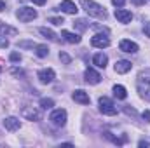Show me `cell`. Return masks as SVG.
I'll use <instances>...</instances> for the list:
<instances>
[{"instance_id":"1","label":"cell","mask_w":150,"mask_h":148,"mask_svg":"<svg viewBox=\"0 0 150 148\" xmlns=\"http://www.w3.org/2000/svg\"><path fill=\"white\" fill-rule=\"evenodd\" d=\"M80 5L84 7V11H86L89 16L98 18V19H107V11H105L100 4H96V2H93V0H80Z\"/></svg>"},{"instance_id":"2","label":"cell","mask_w":150,"mask_h":148,"mask_svg":"<svg viewBox=\"0 0 150 148\" xmlns=\"http://www.w3.org/2000/svg\"><path fill=\"white\" fill-rule=\"evenodd\" d=\"M136 85H138V92L143 99L150 101V70H145L138 75V80H136Z\"/></svg>"},{"instance_id":"3","label":"cell","mask_w":150,"mask_h":148,"mask_svg":"<svg viewBox=\"0 0 150 148\" xmlns=\"http://www.w3.org/2000/svg\"><path fill=\"white\" fill-rule=\"evenodd\" d=\"M98 105H100V111L103 115H115L117 113V108H115L113 101L110 98H107V96H101L100 101H98Z\"/></svg>"},{"instance_id":"4","label":"cell","mask_w":150,"mask_h":148,"mask_svg":"<svg viewBox=\"0 0 150 148\" xmlns=\"http://www.w3.org/2000/svg\"><path fill=\"white\" fill-rule=\"evenodd\" d=\"M16 18L19 21H23V23H28V21H33L37 18V11L32 9V7H21V9H18Z\"/></svg>"},{"instance_id":"5","label":"cell","mask_w":150,"mask_h":148,"mask_svg":"<svg viewBox=\"0 0 150 148\" xmlns=\"http://www.w3.org/2000/svg\"><path fill=\"white\" fill-rule=\"evenodd\" d=\"M49 120H51L52 125H56V127H63V125L67 124V111L63 110V108H58V110H54L52 113H51Z\"/></svg>"},{"instance_id":"6","label":"cell","mask_w":150,"mask_h":148,"mask_svg":"<svg viewBox=\"0 0 150 148\" xmlns=\"http://www.w3.org/2000/svg\"><path fill=\"white\" fill-rule=\"evenodd\" d=\"M91 45L93 47H98V49H103V47H108L110 45V38L103 33H96L94 37L91 38Z\"/></svg>"},{"instance_id":"7","label":"cell","mask_w":150,"mask_h":148,"mask_svg":"<svg viewBox=\"0 0 150 148\" xmlns=\"http://www.w3.org/2000/svg\"><path fill=\"white\" fill-rule=\"evenodd\" d=\"M37 77H38V80H40L42 84H51V82L56 78V73H54L52 68H44V70L38 72Z\"/></svg>"},{"instance_id":"8","label":"cell","mask_w":150,"mask_h":148,"mask_svg":"<svg viewBox=\"0 0 150 148\" xmlns=\"http://www.w3.org/2000/svg\"><path fill=\"white\" fill-rule=\"evenodd\" d=\"M4 127L9 131V132H14V131H18L19 127H21V122H19V118H16V117H7V118H4Z\"/></svg>"},{"instance_id":"9","label":"cell","mask_w":150,"mask_h":148,"mask_svg":"<svg viewBox=\"0 0 150 148\" xmlns=\"http://www.w3.org/2000/svg\"><path fill=\"white\" fill-rule=\"evenodd\" d=\"M84 77H86V82L91 84V85H96V84L101 82V75L98 73L96 70H93V68H87L86 73H84Z\"/></svg>"},{"instance_id":"10","label":"cell","mask_w":150,"mask_h":148,"mask_svg":"<svg viewBox=\"0 0 150 148\" xmlns=\"http://www.w3.org/2000/svg\"><path fill=\"white\" fill-rule=\"evenodd\" d=\"M119 49L122 52H129V54H136L138 52V44L131 42V40H120L119 44Z\"/></svg>"},{"instance_id":"11","label":"cell","mask_w":150,"mask_h":148,"mask_svg":"<svg viewBox=\"0 0 150 148\" xmlns=\"http://www.w3.org/2000/svg\"><path fill=\"white\" fill-rule=\"evenodd\" d=\"M21 115H23V118H26V120H38L40 118V111L37 108H33V106H25L23 110H21Z\"/></svg>"},{"instance_id":"12","label":"cell","mask_w":150,"mask_h":148,"mask_svg":"<svg viewBox=\"0 0 150 148\" xmlns=\"http://www.w3.org/2000/svg\"><path fill=\"white\" fill-rule=\"evenodd\" d=\"M115 18L120 21V23H129L131 19H133V14H131V11H126V9H120V7H117L115 9Z\"/></svg>"},{"instance_id":"13","label":"cell","mask_w":150,"mask_h":148,"mask_svg":"<svg viewBox=\"0 0 150 148\" xmlns=\"http://www.w3.org/2000/svg\"><path fill=\"white\" fill-rule=\"evenodd\" d=\"M72 98H74L77 103H80V105H89V96H87V92H84L82 89H77L74 91V94H72Z\"/></svg>"},{"instance_id":"14","label":"cell","mask_w":150,"mask_h":148,"mask_svg":"<svg viewBox=\"0 0 150 148\" xmlns=\"http://www.w3.org/2000/svg\"><path fill=\"white\" fill-rule=\"evenodd\" d=\"M131 68H133L131 61L120 59V61H117V63H115V72H117V73H127V72H129Z\"/></svg>"},{"instance_id":"15","label":"cell","mask_w":150,"mask_h":148,"mask_svg":"<svg viewBox=\"0 0 150 148\" xmlns=\"http://www.w3.org/2000/svg\"><path fill=\"white\" fill-rule=\"evenodd\" d=\"M59 7H61V11H63V12H67V14H77V11H79V9H77V5H75L72 0H63Z\"/></svg>"},{"instance_id":"16","label":"cell","mask_w":150,"mask_h":148,"mask_svg":"<svg viewBox=\"0 0 150 148\" xmlns=\"http://www.w3.org/2000/svg\"><path fill=\"white\" fill-rule=\"evenodd\" d=\"M93 63H94L98 68H105V66H107V63H108V58H107V54H103V52H98V54H94V58H93Z\"/></svg>"},{"instance_id":"17","label":"cell","mask_w":150,"mask_h":148,"mask_svg":"<svg viewBox=\"0 0 150 148\" xmlns=\"http://www.w3.org/2000/svg\"><path fill=\"white\" fill-rule=\"evenodd\" d=\"M61 37L65 38L68 44H79V42H80V37H79V35H75L72 32H67V30L61 32Z\"/></svg>"},{"instance_id":"18","label":"cell","mask_w":150,"mask_h":148,"mask_svg":"<svg viewBox=\"0 0 150 148\" xmlns=\"http://www.w3.org/2000/svg\"><path fill=\"white\" fill-rule=\"evenodd\" d=\"M113 96L117 99H126L127 98V91L124 85H113Z\"/></svg>"},{"instance_id":"19","label":"cell","mask_w":150,"mask_h":148,"mask_svg":"<svg viewBox=\"0 0 150 148\" xmlns=\"http://www.w3.org/2000/svg\"><path fill=\"white\" fill-rule=\"evenodd\" d=\"M16 33H18L16 28H12V26H9V25H4V23L0 21V35H2V37H5V35H16Z\"/></svg>"},{"instance_id":"20","label":"cell","mask_w":150,"mask_h":148,"mask_svg":"<svg viewBox=\"0 0 150 148\" xmlns=\"http://www.w3.org/2000/svg\"><path fill=\"white\" fill-rule=\"evenodd\" d=\"M40 106H42L44 110H51V108L54 106V101H52L51 98H42V99H40Z\"/></svg>"},{"instance_id":"21","label":"cell","mask_w":150,"mask_h":148,"mask_svg":"<svg viewBox=\"0 0 150 148\" xmlns=\"http://www.w3.org/2000/svg\"><path fill=\"white\" fill-rule=\"evenodd\" d=\"M35 49H37V51H35V54H37L38 58H45V56L49 54V49H47V45H42V44H40V45H37Z\"/></svg>"},{"instance_id":"22","label":"cell","mask_w":150,"mask_h":148,"mask_svg":"<svg viewBox=\"0 0 150 148\" xmlns=\"http://www.w3.org/2000/svg\"><path fill=\"white\" fill-rule=\"evenodd\" d=\"M38 32H40L44 37L47 38V40H54V38H56V33H54L52 30H49V28H40Z\"/></svg>"},{"instance_id":"23","label":"cell","mask_w":150,"mask_h":148,"mask_svg":"<svg viewBox=\"0 0 150 148\" xmlns=\"http://www.w3.org/2000/svg\"><path fill=\"white\" fill-rule=\"evenodd\" d=\"M74 26L77 28V30L84 32V30L87 28V21H86V19H77V21H74Z\"/></svg>"},{"instance_id":"24","label":"cell","mask_w":150,"mask_h":148,"mask_svg":"<svg viewBox=\"0 0 150 148\" xmlns=\"http://www.w3.org/2000/svg\"><path fill=\"white\" fill-rule=\"evenodd\" d=\"M18 47H23V49H26V47L35 49V47H37V44H35V42H28V40H21V42H18Z\"/></svg>"},{"instance_id":"25","label":"cell","mask_w":150,"mask_h":148,"mask_svg":"<svg viewBox=\"0 0 150 148\" xmlns=\"http://www.w3.org/2000/svg\"><path fill=\"white\" fill-rule=\"evenodd\" d=\"M59 59H61L65 65H70V61H72V58H70L67 52H59Z\"/></svg>"},{"instance_id":"26","label":"cell","mask_w":150,"mask_h":148,"mask_svg":"<svg viewBox=\"0 0 150 148\" xmlns=\"http://www.w3.org/2000/svg\"><path fill=\"white\" fill-rule=\"evenodd\" d=\"M11 61H12V63L21 61V54H19V52H12V54H11Z\"/></svg>"},{"instance_id":"27","label":"cell","mask_w":150,"mask_h":148,"mask_svg":"<svg viewBox=\"0 0 150 148\" xmlns=\"http://www.w3.org/2000/svg\"><path fill=\"white\" fill-rule=\"evenodd\" d=\"M5 47H9V40L0 35V49H5Z\"/></svg>"},{"instance_id":"28","label":"cell","mask_w":150,"mask_h":148,"mask_svg":"<svg viewBox=\"0 0 150 148\" xmlns=\"http://www.w3.org/2000/svg\"><path fill=\"white\" fill-rule=\"evenodd\" d=\"M49 21H51L52 25H63V23H65V21H63V18H51Z\"/></svg>"},{"instance_id":"29","label":"cell","mask_w":150,"mask_h":148,"mask_svg":"<svg viewBox=\"0 0 150 148\" xmlns=\"http://www.w3.org/2000/svg\"><path fill=\"white\" fill-rule=\"evenodd\" d=\"M11 73L16 75V77H21V75H25V72H23V70H19V68H12V70H11Z\"/></svg>"},{"instance_id":"30","label":"cell","mask_w":150,"mask_h":148,"mask_svg":"<svg viewBox=\"0 0 150 148\" xmlns=\"http://www.w3.org/2000/svg\"><path fill=\"white\" fill-rule=\"evenodd\" d=\"M143 33H145V37H150V23H145V26H143Z\"/></svg>"},{"instance_id":"31","label":"cell","mask_w":150,"mask_h":148,"mask_svg":"<svg viewBox=\"0 0 150 148\" xmlns=\"http://www.w3.org/2000/svg\"><path fill=\"white\" fill-rule=\"evenodd\" d=\"M112 4L115 7H122V5L126 4V0H112Z\"/></svg>"},{"instance_id":"32","label":"cell","mask_w":150,"mask_h":148,"mask_svg":"<svg viewBox=\"0 0 150 148\" xmlns=\"http://www.w3.org/2000/svg\"><path fill=\"white\" fill-rule=\"evenodd\" d=\"M143 118H145L147 122H150V110H145V111H143Z\"/></svg>"},{"instance_id":"33","label":"cell","mask_w":150,"mask_h":148,"mask_svg":"<svg viewBox=\"0 0 150 148\" xmlns=\"http://www.w3.org/2000/svg\"><path fill=\"white\" fill-rule=\"evenodd\" d=\"M138 145H140V147L143 148V147H149L150 143H149V141H145V140H142V141H140V143H138Z\"/></svg>"},{"instance_id":"34","label":"cell","mask_w":150,"mask_h":148,"mask_svg":"<svg viewBox=\"0 0 150 148\" xmlns=\"http://www.w3.org/2000/svg\"><path fill=\"white\" fill-rule=\"evenodd\" d=\"M32 2H33L35 5H44V4H45V0H32Z\"/></svg>"},{"instance_id":"35","label":"cell","mask_w":150,"mask_h":148,"mask_svg":"<svg viewBox=\"0 0 150 148\" xmlns=\"http://www.w3.org/2000/svg\"><path fill=\"white\" fill-rule=\"evenodd\" d=\"M124 110H126V113H131V115H134V113H136V111L133 110V108H129V106H126Z\"/></svg>"},{"instance_id":"36","label":"cell","mask_w":150,"mask_h":148,"mask_svg":"<svg viewBox=\"0 0 150 148\" xmlns=\"http://www.w3.org/2000/svg\"><path fill=\"white\" fill-rule=\"evenodd\" d=\"M133 4H136V5H142V4H145V0H133Z\"/></svg>"},{"instance_id":"37","label":"cell","mask_w":150,"mask_h":148,"mask_svg":"<svg viewBox=\"0 0 150 148\" xmlns=\"http://www.w3.org/2000/svg\"><path fill=\"white\" fill-rule=\"evenodd\" d=\"M2 11H5V2L0 0V12H2Z\"/></svg>"}]
</instances>
